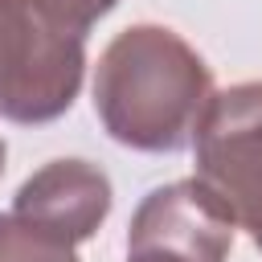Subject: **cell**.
Segmentation results:
<instances>
[{
    "mask_svg": "<svg viewBox=\"0 0 262 262\" xmlns=\"http://www.w3.org/2000/svg\"><path fill=\"white\" fill-rule=\"evenodd\" d=\"M213 70L168 25H127L94 66V115L131 151L192 147L213 102Z\"/></svg>",
    "mask_w": 262,
    "mask_h": 262,
    "instance_id": "obj_1",
    "label": "cell"
},
{
    "mask_svg": "<svg viewBox=\"0 0 262 262\" xmlns=\"http://www.w3.org/2000/svg\"><path fill=\"white\" fill-rule=\"evenodd\" d=\"M86 74V37L61 33L25 0H0V119L37 127L61 119Z\"/></svg>",
    "mask_w": 262,
    "mask_h": 262,
    "instance_id": "obj_2",
    "label": "cell"
},
{
    "mask_svg": "<svg viewBox=\"0 0 262 262\" xmlns=\"http://www.w3.org/2000/svg\"><path fill=\"white\" fill-rule=\"evenodd\" d=\"M192 156L196 180L221 196L237 229L262 250V82H237L213 94Z\"/></svg>",
    "mask_w": 262,
    "mask_h": 262,
    "instance_id": "obj_3",
    "label": "cell"
},
{
    "mask_svg": "<svg viewBox=\"0 0 262 262\" xmlns=\"http://www.w3.org/2000/svg\"><path fill=\"white\" fill-rule=\"evenodd\" d=\"M12 213L61 233L66 242H86L111 213V180L90 160H49L12 196Z\"/></svg>",
    "mask_w": 262,
    "mask_h": 262,
    "instance_id": "obj_4",
    "label": "cell"
},
{
    "mask_svg": "<svg viewBox=\"0 0 262 262\" xmlns=\"http://www.w3.org/2000/svg\"><path fill=\"white\" fill-rule=\"evenodd\" d=\"M0 262H78V246L20 213H0Z\"/></svg>",
    "mask_w": 262,
    "mask_h": 262,
    "instance_id": "obj_5",
    "label": "cell"
},
{
    "mask_svg": "<svg viewBox=\"0 0 262 262\" xmlns=\"http://www.w3.org/2000/svg\"><path fill=\"white\" fill-rule=\"evenodd\" d=\"M29 8H37L49 25H57L61 33H74V37H86L94 29L98 16H106L119 0H25Z\"/></svg>",
    "mask_w": 262,
    "mask_h": 262,
    "instance_id": "obj_6",
    "label": "cell"
},
{
    "mask_svg": "<svg viewBox=\"0 0 262 262\" xmlns=\"http://www.w3.org/2000/svg\"><path fill=\"white\" fill-rule=\"evenodd\" d=\"M4 160H8V147H4V139H0V176H4Z\"/></svg>",
    "mask_w": 262,
    "mask_h": 262,
    "instance_id": "obj_7",
    "label": "cell"
}]
</instances>
